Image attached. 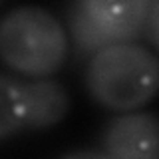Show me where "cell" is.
Masks as SVG:
<instances>
[{
	"label": "cell",
	"mask_w": 159,
	"mask_h": 159,
	"mask_svg": "<svg viewBox=\"0 0 159 159\" xmlns=\"http://www.w3.org/2000/svg\"><path fill=\"white\" fill-rule=\"evenodd\" d=\"M68 24H70V34L74 38L76 52L80 56H92V54H96L98 50H102L107 44L119 42L109 32H106L96 20L89 18L76 2L70 6Z\"/></svg>",
	"instance_id": "8992f818"
},
{
	"label": "cell",
	"mask_w": 159,
	"mask_h": 159,
	"mask_svg": "<svg viewBox=\"0 0 159 159\" xmlns=\"http://www.w3.org/2000/svg\"><path fill=\"white\" fill-rule=\"evenodd\" d=\"M89 96L111 111H133L159 92V58L133 40L107 44L86 66Z\"/></svg>",
	"instance_id": "6da1fadb"
},
{
	"label": "cell",
	"mask_w": 159,
	"mask_h": 159,
	"mask_svg": "<svg viewBox=\"0 0 159 159\" xmlns=\"http://www.w3.org/2000/svg\"><path fill=\"white\" fill-rule=\"evenodd\" d=\"M92 20L117 40H135L145 32L151 0H74Z\"/></svg>",
	"instance_id": "277c9868"
},
{
	"label": "cell",
	"mask_w": 159,
	"mask_h": 159,
	"mask_svg": "<svg viewBox=\"0 0 159 159\" xmlns=\"http://www.w3.org/2000/svg\"><path fill=\"white\" fill-rule=\"evenodd\" d=\"M106 157L157 159L159 157V116L149 111H125L107 121L102 133Z\"/></svg>",
	"instance_id": "3957f363"
},
{
	"label": "cell",
	"mask_w": 159,
	"mask_h": 159,
	"mask_svg": "<svg viewBox=\"0 0 159 159\" xmlns=\"http://www.w3.org/2000/svg\"><path fill=\"white\" fill-rule=\"evenodd\" d=\"M159 26V0H151V8H149V18H147V26L145 32H153Z\"/></svg>",
	"instance_id": "ba28073f"
},
{
	"label": "cell",
	"mask_w": 159,
	"mask_h": 159,
	"mask_svg": "<svg viewBox=\"0 0 159 159\" xmlns=\"http://www.w3.org/2000/svg\"><path fill=\"white\" fill-rule=\"evenodd\" d=\"M24 121L22 129L40 131L60 123L70 109V96L66 88L56 80L36 78L34 82H22Z\"/></svg>",
	"instance_id": "5b68a950"
},
{
	"label": "cell",
	"mask_w": 159,
	"mask_h": 159,
	"mask_svg": "<svg viewBox=\"0 0 159 159\" xmlns=\"http://www.w3.org/2000/svg\"><path fill=\"white\" fill-rule=\"evenodd\" d=\"M24 99L22 82L0 74V139L22 131Z\"/></svg>",
	"instance_id": "52a82bcc"
},
{
	"label": "cell",
	"mask_w": 159,
	"mask_h": 159,
	"mask_svg": "<svg viewBox=\"0 0 159 159\" xmlns=\"http://www.w3.org/2000/svg\"><path fill=\"white\" fill-rule=\"evenodd\" d=\"M149 38H151L153 42H155V46L159 48V26H157L155 30H153V32H149Z\"/></svg>",
	"instance_id": "9c48e42d"
},
{
	"label": "cell",
	"mask_w": 159,
	"mask_h": 159,
	"mask_svg": "<svg viewBox=\"0 0 159 159\" xmlns=\"http://www.w3.org/2000/svg\"><path fill=\"white\" fill-rule=\"evenodd\" d=\"M68 36L52 12L40 6L14 8L0 20V58L28 78H48L64 66Z\"/></svg>",
	"instance_id": "7a4b0ae2"
}]
</instances>
